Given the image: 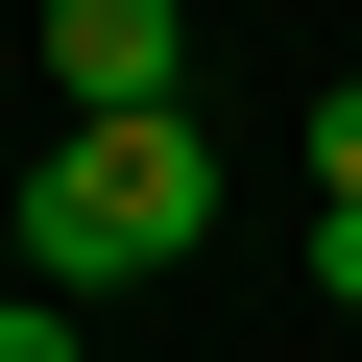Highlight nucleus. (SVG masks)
I'll return each instance as SVG.
<instances>
[{
    "label": "nucleus",
    "instance_id": "obj_4",
    "mask_svg": "<svg viewBox=\"0 0 362 362\" xmlns=\"http://www.w3.org/2000/svg\"><path fill=\"white\" fill-rule=\"evenodd\" d=\"M314 194H362V73H338V97H314Z\"/></svg>",
    "mask_w": 362,
    "mask_h": 362
},
{
    "label": "nucleus",
    "instance_id": "obj_1",
    "mask_svg": "<svg viewBox=\"0 0 362 362\" xmlns=\"http://www.w3.org/2000/svg\"><path fill=\"white\" fill-rule=\"evenodd\" d=\"M0 242H25L49 290H121V266H194L218 242V145H194V97L169 121H73L25 194H0Z\"/></svg>",
    "mask_w": 362,
    "mask_h": 362
},
{
    "label": "nucleus",
    "instance_id": "obj_3",
    "mask_svg": "<svg viewBox=\"0 0 362 362\" xmlns=\"http://www.w3.org/2000/svg\"><path fill=\"white\" fill-rule=\"evenodd\" d=\"M0 362H73V290H0Z\"/></svg>",
    "mask_w": 362,
    "mask_h": 362
},
{
    "label": "nucleus",
    "instance_id": "obj_5",
    "mask_svg": "<svg viewBox=\"0 0 362 362\" xmlns=\"http://www.w3.org/2000/svg\"><path fill=\"white\" fill-rule=\"evenodd\" d=\"M314 290H338V314H362V194H338V218H314Z\"/></svg>",
    "mask_w": 362,
    "mask_h": 362
},
{
    "label": "nucleus",
    "instance_id": "obj_6",
    "mask_svg": "<svg viewBox=\"0 0 362 362\" xmlns=\"http://www.w3.org/2000/svg\"><path fill=\"white\" fill-rule=\"evenodd\" d=\"M0 194H25V169H0Z\"/></svg>",
    "mask_w": 362,
    "mask_h": 362
},
{
    "label": "nucleus",
    "instance_id": "obj_2",
    "mask_svg": "<svg viewBox=\"0 0 362 362\" xmlns=\"http://www.w3.org/2000/svg\"><path fill=\"white\" fill-rule=\"evenodd\" d=\"M49 97L73 121H169L194 97V0H49Z\"/></svg>",
    "mask_w": 362,
    "mask_h": 362
}]
</instances>
